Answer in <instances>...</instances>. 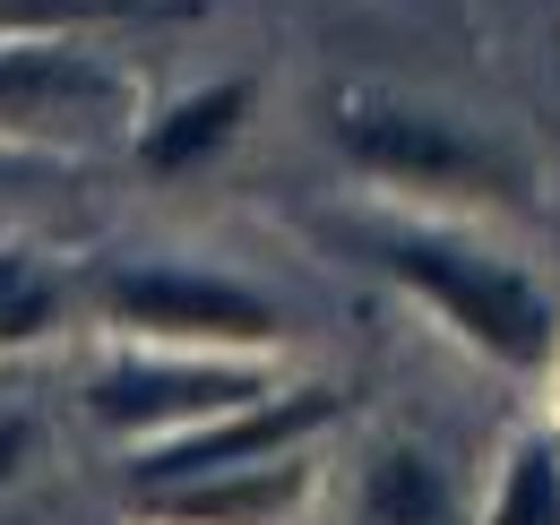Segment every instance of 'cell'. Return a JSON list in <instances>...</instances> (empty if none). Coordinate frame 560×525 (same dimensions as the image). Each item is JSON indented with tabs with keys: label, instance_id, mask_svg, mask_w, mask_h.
<instances>
[{
	"label": "cell",
	"instance_id": "cell-1",
	"mask_svg": "<svg viewBox=\"0 0 560 525\" xmlns=\"http://www.w3.org/2000/svg\"><path fill=\"white\" fill-rule=\"evenodd\" d=\"M380 267H388L415 302H431L475 353H491L500 371L552 362L560 319H552V302H544V284H535L526 267L483 259V250L440 242V233H397V242H380Z\"/></svg>",
	"mask_w": 560,
	"mask_h": 525
},
{
	"label": "cell",
	"instance_id": "cell-2",
	"mask_svg": "<svg viewBox=\"0 0 560 525\" xmlns=\"http://www.w3.org/2000/svg\"><path fill=\"white\" fill-rule=\"evenodd\" d=\"M104 311L130 336H155V345H277L284 319L268 293L233 284V276H208V267H113L104 276Z\"/></svg>",
	"mask_w": 560,
	"mask_h": 525
},
{
	"label": "cell",
	"instance_id": "cell-3",
	"mask_svg": "<svg viewBox=\"0 0 560 525\" xmlns=\"http://www.w3.org/2000/svg\"><path fill=\"white\" fill-rule=\"evenodd\" d=\"M337 147L362 173L397 182V190H475V198L509 190V155L500 147H483L475 130H457L440 113H415V104H346Z\"/></svg>",
	"mask_w": 560,
	"mask_h": 525
},
{
	"label": "cell",
	"instance_id": "cell-4",
	"mask_svg": "<svg viewBox=\"0 0 560 525\" xmlns=\"http://www.w3.org/2000/svg\"><path fill=\"white\" fill-rule=\"evenodd\" d=\"M346 413L337 388H268L259 405H233L215 422H190V431H164L139 465H130V491H164V482H190V474H224V465H268L293 457L311 431H328Z\"/></svg>",
	"mask_w": 560,
	"mask_h": 525
},
{
	"label": "cell",
	"instance_id": "cell-5",
	"mask_svg": "<svg viewBox=\"0 0 560 525\" xmlns=\"http://www.w3.org/2000/svg\"><path fill=\"white\" fill-rule=\"evenodd\" d=\"M121 113H130V95L104 61L61 52V44H0V138L95 147L121 130Z\"/></svg>",
	"mask_w": 560,
	"mask_h": 525
},
{
	"label": "cell",
	"instance_id": "cell-6",
	"mask_svg": "<svg viewBox=\"0 0 560 525\" xmlns=\"http://www.w3.org/2000/svg\"><path fill=\"white\" fill-rule=\"evenodd\" d=\"M268 380L242 371V362H113L95 388H86V413L104 431H190V422H215L233 405H259Z\"/></svg>",
	"mask_w": 560,
	"mask_h": 525
},
{
	"label": "cell",
	"instance_id": "cell-7",
	"mask_svg": "<svg viewBox=\"0 0 560 525\" xmlns=\"http://www.w3.org/2000/svg\"><path fill=\"white\" fill-rule=\"evenodd\" d=\"M302 491H311V465L268 457V465H224V474H190V482L139 491V509L164 525H277Z\"/></svg>",
	"mask_w": 560,
	"mask_h": 525
},
{
	"label": "cell",
	"instance_id": "cell-8",
	"mask_svg": "<svg viewBox=\"0 0 560 525\" xmlns=\"http://www.w3.org/2000/svg\"><path fill=\"white\" fill-rule=\"evenodd\" d=\"M353 525H466L457 517V482L440 474V457L422 448H380L362 465V500H353Z\"/></svg>",
	"mask_w": 560,
	"mask_h": 525
},
{
	"label": "cell",
	"instance_id": "cell-9",
	"mask_svg": "<svg viewBox=\"0 0 560 525\" xmlns=\"http://www.w3.org/2000/svg\"><path fill=\"white\" fill-rule=\"evenodd\" d=\"M250 78H215V86H199V95H182L164 121H147L139 130V164L147 173H190L199 155H215L224 138L250 121Z\"/></svg>",
	"mask_w": 560,
	"mask_h": 525
},
{
	"label": "cell",
	"instance_id": "cell-10",
	"mask_svg": "<svg viewBox=\"0 0 560 525\" xmlns=\"http://www.w3.org/2000/svg\"><path fill=\"white\" fill-rule=\"evenodd\" d=\"M483 525H560V440H526L509 457Z\"/></svg>",
	"mask_w": 560,
	"mask_h": 525
},
{
	"label": "cell",
	"instance_id": "cell-11",
	"mask_svg": "<svg viewBox=\"0 0 560 525\" xmlns=\"http://www.w3.org/2000/svg\"><path fill=\"white\" fill-rule=\"evenodd\" d=\"M61 328V276L26 250H0V345H35Z\"/></svg>",
	"mask_w": 560,
	"mask_h": 525
},
{
	"label": "cell",
	"instance_id": "cell-12",
	"mask_svg": "<svg viewBox=\"0 0 560 525\" xmlns=\"http://www.w3.org/2000/svg\"><path fill=\"white\" fill-rule=\"evenodd\" d=\"M35 457V422L18 405H0V482H18V465Z\"/></svg>",
	"mask_w": 560,
	"mask_h": 525
},
{
	"label": "cell",
	"instance_id": "cell-13",
	"mask_svg": "<svg viewBox=\"0 0 560 525\" xmlns=\"http://www.w3.org/2000/svg\"><path fill=\"white\" fill-rule=\"evenodd\" d=\"M9 182H18V155H0V190H9Z\"/></svg>",
	"mask_w": 560,
	"mask_h": 525
}]
</instances>
